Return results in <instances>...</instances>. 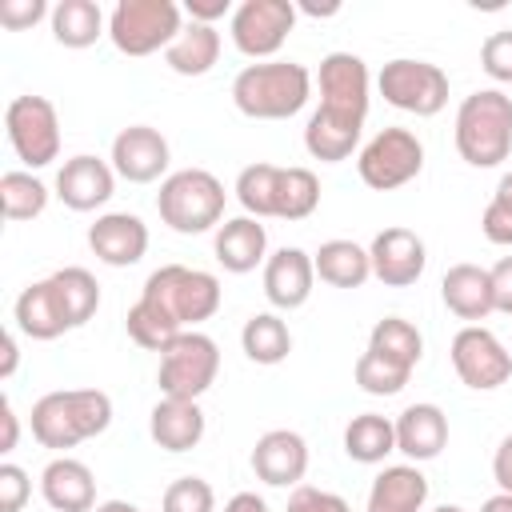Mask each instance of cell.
I'll return each mask as SVG.
<instances>
[{"label": "cell", "instance_id": "obj_1", "mask_svg": "<svg viewBox=\"0 0 512 512\" xmlns=\"http://www.w3.org/2000/svg\"><path fill=\"white\" fill-rule=\"evenodd\" d=\"M112 424V400L100 388H68V392H44L32 404V436L40 448L68 452Z\"/></svg>", "mask_w": 512, "mask_h": 512}, {"label": "cell", "instance_id": "obj_2", "mask_svg": "<svg viewBox=\"0 0 512 512\" xmlns=\"http://www.w3.org/2000/svg\"><path fill=\"white\" fill-rule=\"evenodd\" d=\"M312 96V72L296 60H260L236 72L232 104L248 120H288Z\"/></svg>", "mask_w": 512, "mask_h": 512}, {"label": "cell", "instance_id": "obj_3", "mask_svg": "<svg viewBox=\"0 0 512 512\" xmlns=\"http://www.w3.org/2000/svg\"><path fill=\"white\" fill-rule=\"evenodd\" d=\"M456 152L472 168H496L512 152V96L480 88L456 108Z\"/></svg>", "mask_w": 512, "mask_h": 512}, {"label": "cell", "instance_id": "obj_4", "mask_svg": "<svg viewBox=\"0 0 512 512\" xmlns=\"http://www.w3.org/2000/svg\"><path fill=\"white\" fill-rule=\"evenodd\" d=\"M228 192L208 168H180L160 180L156 212L160 220L180 236H200L208 228H220Z\"/></svg>", "mask_w": 512, "mask_h": 512}, {"label": "cell", "instance_id": "obj_5", "mask_svg": "<svg viewBox=\"0 0 512 512\" xmlns=\"http://www.w3.org/2000/svg\"><path fill=\"white\" fill-rule=\"evenodd\" d=\"M184 32L180 4L172 0H120L108 12V40L124 56H152L168 52V44Z\"/></svg>", "mask_w": 512, "mask_h": 512}, {"label": "cell", "instance_id": "obj_6", "mask_svg": "<svg viewBox=\"0 0 512 512\" xmlns=\"http://www.w3.org/2000/svg\"><path fill=\"white\" fill-rule=\"evenodd\" d=\"M152 304H160L180 328H196L216 316L220 308V280L204 268H184V264H164L144 280V292Z\"/></svg>", "mask_w": 512, "mask_h": 512}, {"label": "cell", "instance_id": "obj_7", "mask_svg": "<svg viewBox=\"0 0 512 512\" xmlns=\"http://www.w3.org/2000/svg\"><path fill=\"white\" fill-rule=\"evenodd\" d=\"M220 372V348L212 336L188 328L180 332L164 352H160V372L156 384L168 400H200Z\"/></svg>", "mask_w": 512, "mask_h": 512}, {"label": "cell", "instance_id": "obj_8", "mask_svg": "<svg viewBox=\"0 0 512 512\" xmlns=\"http://www.w3.org/2000/svg\"><path fill=\"white\" fill-rule=\"evenodd\" d=\"M4 128H8V144L16 152V160L36 172L48 168L60 156V116L56 104L48 96H16L4 108Z\"/></svg>", "mask_w": 512, "mask_h": 512}, {"label": "cell", "instance_id": "obj_9", "mask_svg": "<svg viewBox=\"0 0 512 512\" xmlns=\"http://www.w3.org/2000/svg\"><path fill=\"white\" fill-rule=\"evenodd\" d=\"M424 168V144L408 128H380L356 156V172L372 192H392L416 180Z\"/></svg>", "mask_w": 512, "mask_h": 512}, {"label": "cell", "instance_id": "obj_10", "mask_svg": "<svg viewBox=\"0 0 512 512\" xmlns=\"http://www.w3.org/2000/svg\"><path fill=\"white\" fill-rule=\"evenodd\" d=\"M380 96L412 116H436L448 104V76L440 64L432 60H412V56H396L380 68L376 76Z\"/></svg>", "mask_w": 512, "mask_h": 512}, {"label": "cell", "instance_id": "obj_11", "mask_svg": "<svg viewBox=\"0 0 512 512\" xmlns=\"http://www.w3.org/2000/svg\"><path fill=\"white\" fill-rule=\"evenodd\" d=\"M232 44L248 60H276L288 32L296 28V4L292 0H244L232 12Z\"/></svg>", "mask_w": 512, "mask_h": 512}, {"label": "cell", "instance_id": "obj_12", "mask_svg": "<svg viewBox=\"0 0 512 512\" xmlns=\"http://www.w3.org/2000/svg\"><path fill=\"white\" fill-rule=\"evenodd\" d=\"M448 356H452V368H456L460 384H468L476 392H492V388L508 384V376H512V352L484 324H464L452 336Z\"/></svg>", "mask_w": 512, "mask_h": 512}, {"label": "cell", "instance_id": "obj_13", "mask_svg": "<svg viewBox=\"0 0 512 512\" xmlns=\"http://www.w3.org/2000/svg\"><path fill=\"white\" fill-rule=\"evenodd\" d=\"M320 108L324 112H336V116H348V120H360L368 116V64L356 56V52H328L320 60Z\"/></svg>", "mask_w": 512, "mask_h": 512}, {"label": "cell", "instance_id": "obj_14", "mask_svg": "<svg viewBox=\"0 0 512 512\" xmlns=\"http://www.w3.org/2000/svg\"><path fill=\"white\" fill-rule=\"evenodd\" d=\"M168 140L148 124H128L112 140V168L128 184H152L168 172Z\"/></svg>", "mask_w": 512, "mask_h": 512}, {"label": "cell", "instance_id": "obj_15", "mask_svg": "<svg viewBox=\"0 0 512 512\" xmlns=\"http://www.w3.org/2000/svg\"><path fill=\"white\" fill-rule=\"evenodd\" d=\"M368 256H372V276L388 288H408L424 276V264H428V252H424V240L412 232V228H384L372 236L368 244Z\"/></svg>", "mask_w": 512, "mask_h": 512}, {"label": "cell", "instance_id": "obj_16", "mask_svg": "<svg viewBox=\"0 0 512 512\" xmlns=\"http://www.w3.org/2000/svg\"><path fill=\"white\" fill-rule=\"evenodd\" d=\"M112 192H116V168L108 160H100V156L80 152V156L64 160L60 172H56V196L72 212L104 208L112 200Z\"/></svg>", "mask_w": 512, "mask_h": 512}, {"label": "cell", "instance_id": "obj_17", "mask_svg": "<svg viewBox=\"0 0 512 512\" xmlns=\"http://www.w3.org/2000/svg\"><path fill=\"white\" fill-rule=\"evenodd\" d=\"M312 284H316V264L304 248L284 244L264 260V296L272 308H280V312L304 308L312 296Z\"/></svg>", "mask_w": 512, "mask_h": 512}, {"label": "cell", "instance_id": "obj_18", "mask_svg": "<svg viewBox=\"0 0 512 512\" xmlns=\"http://www.w3.org/2000/svg\"><path fill=\"white\" fill-rule=\"evenodd\" d=\"M252 472L256 480L272 488H296L308 472V444L292 428H272L252 448Z\"/></svg>", "mask_w": 512, "mask_h": 512}, {"label": "cell", "instance_id": "obj_19", "mask_svg": "<svg viewBox=\"0 0 512 512\" xmlns=\"http://www.w3.org/2000/svg\"><path fill=\"white\" fill-rule=\"evenodd\" d=\"M88 248L108 268H128L148 252V224L136 212H104L88 228Z\"/></svg>", "mask_w": 512, "mask_h": 512}, {"label": "cell", "instance_id": "obj_20", "mask_svg": "<svg viewBox=\"0 0 512 512\" xmlns=\"http://www.w3.org/2000/svg\"><path fill=\"white\" fill-rule=\"evenodd\" d=\"M40 496L52 512H92L96 508V480L92 468L76 456H56L40 472Z\"/></svg>", "mask_w": 512, "mask_h": 512}, {"label": "cell", "instance_id": "obj_21", "mask_svg": "<svg viewBox=\"0 0 512 512\" xmlns=\"http://www.w3.org/2000/svg\"><path fill=\"white\" fill-rule=\"evenodd\" d=\"M440 300H444V308L452 316H460L468 324L488 320L496 312L488 268H480V264H452L444 272V280H440Z\"/></svg>", "mask_w": 512, "mask_h": 512}, {"label": "cell", "instance_id": "obj_22", "mask_svg": "<svg viewBox=\"0 0 512 512\" xmlns=\"http://www.w3.org/2000/svg\"><path fill=\"white\" fill-rule=\"evenodd\" d=\"M212 252L220 260L224 272H252L256 264L268 260V232L256 216H232L216 228V240H212Z\"/></svg>", "mask_w": 512, "mask_h": 512}, {"label": "cell", "instance_id": "obj_23", "mask_svg": "<svg viewBox=\"0 0 512 512\" xmlns=\"http://www.w3.org/2000/svg\"><path fill=\"white\" fill-rule=\"evenodd\" d=\"M392 424H396V452H404L412 464L436 460L448 444V416L436 404H408Z\"/></svg>", "mask_w": 512, "mask_h": 512}, {"label": "cell", "instance_id": "obj_24", "mask_svg": "<svg viewBox=\"0 0 512 512\" xmlns=\"http://www.w3.org/2000/svg\"><path fill=\"white\" fill-rule=\"evenodd\" d=\"M148 436L164 452H192L204 440V412L196 400H160L148 416Z\"/></svg>", "mask_w": 512, "mask_h": 512}, {"label": "cell", "instance_id": "obj_25", "mask_svg": "<svg viewBox=\"0 0 512 512\" xmlns=\"http://www.w3.org/2000/svg\"><path fill=\"white\" fill-rule=\"evenodd\" d=\"M428 504V476L416 464H388L372 488L364 512H424Z\"/></svg>", "mask_w": 512, "mask_h": 512}, {"label": "cell", "instance_id": "obj_26", "mask_svg": "<svg viewBox=\"0 0 512 512\" xmlns=\"http://www.w3.org/2000/svg\"><path fill=\"white\" fill-rule=\"evenodd\" d=\"M12 320H16V328H20L28 340H56V336L68 332V320H64V308H60V300H56L52 280L28 284V288L16 296V304H12Z\"/></svg>", "mask_w": 512, "mask_h": 512}, {"label": "cell", "instance_id": "obj_27", "mask_svg": "<svg viewBox=\"0 0 512 512\" xmlns=\"http://www.w3.org/2000/svg\"><path fill=\"white\" fill-rule=\"evenodd\" d=\"M360 132H364L360 120H348V116H336V112L316 108L308 116V124H304V148L320 164H340V160H348L356 152Z\"/></svg>", "mask_w": 512, "mask_h": 512}, {"label": "cell", "instance_id": "obj_28", "mask_svg": "<svg viewBox=\"0 0 512 512\" xmlns=\"http://www.w3.org/2000/svg\"><path fill=\"white\" fill-rule=\"evenodd\" d=\"M312 264H316V276L332 288H360L372 276V256L356 240H324L312 252Z\"/></svg>", "mask_w": 512, "mask_h": 512}, {"label": "cell", "instance_id": "obj_29", "mask_svg": "<svg viewBox=\"0 0 512 512\" xmlns=\"http://www.w3.org/2000/svg\"><path fill=\"white\" fill-rule=\"evenodd\" d=\"M52 36L64 48H92L108 32V16L96 0H60L52 8Z\"/></svg>", "mask_w": 512, "mask_h": 512}, {"label": "cell", "instance_id": "obj_30", "mask_svg": "<svg viewBox=\"0 0 512 512\" xmlns=\"http://www.w3.org/2000/svg\"><path fill=\"white\" fill-rule=\"evenodd\" d=\"M216 60H220V32L212 24H196V20H188L184 32L164 52V64L180 76H204V72H212Z\"/></svg>", "mask_w": 512, "mask_h": 512}, {"label": "cell", "instance_id": "obj_31", "mask_svg": "<svg viewBox=\"0 0 512 512\" xmlns=\"http://www.w3.org/2000/svg\"><path fill=\"white\" fill-rule=\"evenodd\" d=\"M344 452L356 464H384L396 452V424L380 412H360L344 428Z\"/></svg>", "mask_w": 512, "mask_h": 512}, {"label": "cell", "instance_id": "obj_32", "mask_svg": "<svg viewBox=\"0 0 512 512\" xmlns=\"http://www.w3.org/2000/svg\"><path fill=\"white\" fill-rule=\"evenodd\" d=\"M240 348L252 364H280L292 352V332L276 312H256L240 328Z\"/></svg>", "mask_w": 512, "mask_h": 512}, {"label": "cell", "instance_id": "obj_33", "mask_svg": "<svg viewBox=\"0 0 512 512\" xmlns=\"http://www.w3.org/2000/svg\"><path fill=\"white\" fill-rule=\"evenodd\" d=\"M52 280V288H56V300H60V308H64V320H68V328H80V324H88L92 316H96V308H100V284H96V276L88 272V268H60V272H52L48 276Z\"/></svg>", "mask_w": 512, "mask_h": 512}, {"label": "cell", "instance_id": "obj_34", "mask_svg": "<svg viewBox=\"0 0 512 512\" xmlns=\"http://www.w3.org/2000/svg\"><path fill=\"white\" fill-rule=\"evenodd\" d=\"M368 348L380 352L384 360L392 364H404V368H416L420 356H424V336L412 320L404 316H384L372 324V336H368Z\"/></svg>", "mask_w": 512, "mask_h": 512}, {"label": "cell", "instance_id": "obj_35", "mask_svg": "<svg viewBox=\"0 0 512 512\" xmlns=\"http://www.w3.org/2000/svg\"><path fill=\"white\" fill-rule=\"evenodd\" d=\"M0 208H4V220L12 224L36 220L48 208V184L24 168H12L0 176Z\"/></svg>", "mask_w": 512, "mask_h": 512}, {"label": "cell", "instance_id": "obj_36", "mask_svg": "<svg viewBox=\"0 0 512 512\" xmlns=\"http://www.w3.org/2000/svg\"><path fill=\"white\" fill-rule=\"evenodd\" d=\"M320 204V180L312 168H280L276 176V212L280 220H308Z\"/></svg>", "mask_w": 512, "mask_h": 512}, {"label": "cell", "instance_id": "obj_37", "mask_svg": "<svg viewBox=\"0 0 512 512\" xmlns=\"http://www.w3.org/2000/svg\"><path fill=\"white\" fill-rule=\"evenodd\" d=\"M124 328H128V336H132L140 348H152V352H164L180 332H188V328H180L160 304H152L148 296H140V300L128 308Z\"/></svg>", "mask_w": 512, "mask_h": 512}, {"label": "cell", "instance_id": "obj_38", "mask_svg": "<svg viewBox=\"0 0 512 512\" xmlns=\"http://www.w3.org/2000/svg\"><path fill=\"white\" fill-rule=\"evenodd\" d=\"M276 176H280V168L276 164H264V160L240 168V176H236V200H240L244 216L264 220V216L276 212Z\"/></svg>", "mask_w": 512, "mask_h": 512}, {"label": "cell", "instance_id": "obj_39", "mask_svg": "<svg viewBox=\"0 0 512 512\" xmlns=\"http://www.w3.org/2000/svg\"><path fill=\"white\" fill-rule=\"evenodd\" d=\"M408 376H412V368L392 364V360H384V356L372 352V348H364L360 360H356V384H360L368 396H396V392L408 384Z\"/></svg>", "mask_w": 512, "mask_h": 512}, {"label": "cell", "instance_id": "obj_40", "mask_svg": "<svg viewBox=\"0 0 512 512\" xmlns=\"http://www.w3.org/2000/svg\"><path fill=\"white\" fill-rule=\"evenodd\" d=\"M160 512H216V492L204 476H180L164 488Z\"/></svg>", "mask_w": 512, "mask_h": 512}, {"label": "cell", "instance_id": "obj_41", "mask_svg": "<svg viewBox=\"0 0 512 512\" xmlns=\"http://www.w3.org/2000/svg\"><path fill=\"white\" fill-rule=\"evenodd\" d=\"M480 232L492 244L512 248V172L500 176V184H496V192H492V200H488V208L480 216Z\"/></svg>", "mask_w": 512, "mask_h": 512}, {"label": "cell", "instance_id": "obj_42", "mask_svg": "<svg viewBox=\"0 0 512 512\" xmlns=\"http://www.w3.org/2000/svg\"><path fill=\"white\" fill-rule=\"evenodd\" d=\"M480 68L496 80V84H512V28L492 32L480 44Z\"/></svg>", "mask_w": 512, "mask_h": 512}, {"label": "cell", "instance_id": "obj_43", "mask_svg": "<svg viewBox=\"0 0 512 512\" xmlns=\"http://www.w3.org/2000/svg\"><path fill=\"white\" fill-rule=\"evenodd\" d=\"M28 496H32L28 472H24L20 464L4 460V464H0V512H20V508L28 504Z\"/></svg>", "mask_w": 512, "mask_h": 512}, {"label": "cell", "instance_id": "obj_44", "mask_svg": "<svg viewBox=\"0 0 512 512\" xmlns=\"http://www.w3.org/2000/svg\"><path fill=\"white\" fill-rule=\"evenodd\" d=\"M284 512H352V508L336 492H324V488H312V484H296Z\"/></svg>", "mask_w": 512, "mask_h": 512}, {"label": "cell", "instance_id": "obj_45", "mask_svg": "<svg viewBox=\"0 0 512 512\" xmlns=\"http://www.w3.org/2000/svg\"><path fill=\"white\" fill-rule=\"evenodd\" d=\"M44 16H52V8L44 0H4L0 4V24L8 32H24V28L40 24Z\"/></svg>", "mask_w": 512, "mask_h": 512}, {"label": "cell", "instance_id": "obj_46", "mask_svg": "<svg viewBox=\"0 0 512 512\" xmlns=\"http://www.w3.org/2000/svg\"><path fill=\"white\" fill-rule=\"evenodd\" d=\"M488 276H492V304H496V312L512 316V256H500L488 268Z\"/></svg>", "mask_w": 512, "mask_h": 512}, {"label": "cell", "instance_id": "obj_47", "mask_svg": "<svg viewBox=\"0 0 512 512\" xmlns=\"http://www.w3.org/2000/svg\"><path fill=\"white\" fill-rule=\"evenodd\" d=\"M184 12H188V20H196V24H212V28H216V20L232 16L236 8H232V0H188Z\"/></svg>", "mask_w": 512, "mask_h": 512}, {"label": "cell", "instance_id": "obj_48", "mask_svg": "<svg viewBox=\"0 0 512 512\" xmlns=\"http://www.w3.org/2000/svg\"><path fill=\"white\" fill-rule=\"evenodd\" d=\"M492 480L500 484V492H512V432L500 440V448L492 456Z\"/></svg>", "mask_w": 512, "mask_h": 512}, {"label": "cell", "instance_id": "obj_49", "mask_svg": "<svg viewBox=\"0 0 512 512\" xmlns=\"http://www.w3.org/2000/svg\"><path fill=\"white\" fill-rule=\"evenodd\" d=\"M0 424H4V436H0V452L8 456V452L16 448V436H20V420H16V412H12V400H8V396H0Z\"/></svg>", "mask_w": 512, "mask_h": 512}, {"label": "cell", "instance_id": "obj_50", "mask_svg": "<svg viewBox=\"0 0 512 512\" xmlns=\"http://www.w3.org/2000/svg\"><path fill=\"white\" fill-rule=\"evenodd\" d=\"M224 512H272V508H268V500L256 496V492H236V496L224 504Z\"/></svg>", "mask_w": 512, "mask_h": 512}, {"label": "cell", "instance_id": "obj_51", "mask_svg": "<svg viewBox=\"0 0 512 512\" xmlns=\"http://www.w3.org/2000/svg\"><path fill=\"white\" fill-rule=\"evenodd\" d=\"M16 360H20V352H16V336H12V332H4V360H0V380H8V376L16 372Z\"/></svg>", "mask_w": 512, "mask_h": 512}, {"label": "cell", "instance_id": "obj_52", "mask_svg": "<svg viewBox=\"0 0 512 512\" xmlns=\"http://www.w3.org/2000/svg\"><path fill=\"white\" fill-rule=\"evenodd\" d=\"M480 512H512V492H496L480 504Z\"/></svg>", "mask_w": 512, "mask_h": 512}, {"label": "cell", "instance_id": "obj_53", "mask_svg": "<svg viewBox=\"0 0 512 512\" xmlns=\"http://www.w3.org/2000/svg\"><path fill=\"white\" fill-rule=\"evenodd\" d=\"M296 12H308V16H336L340 4H296Z\"/></svg>", "mask_w": 512, "mask_h": 512}, {"label": "cell", "instance_id": "obj_54", "mask_svg": "<svg viewBox=\"0 0 512 512\" xmlns=\"http://www.w3.org/2000/svg\"><path fill=\"white\" fill-rule=\"evenodd\" d=\"M92 512H140V508L128 504V500H104V504H96Z\"/></svg>", "mask_w": 512, "mask_h": 512}, {"label": "cell", "instance_id": "obj_55", "mask_svg": "<svg viewBox=\"0 0 512 512\" xmlns=\"http://www.w3.org/2000/svg\"><path fill=\"white\" fill-rule=\"evenodd\" d=\"M432 512H464L460 504H440V508H432Z\"/></svg>", "mask_w": 512, "mask_h": 512}]
</instances>
